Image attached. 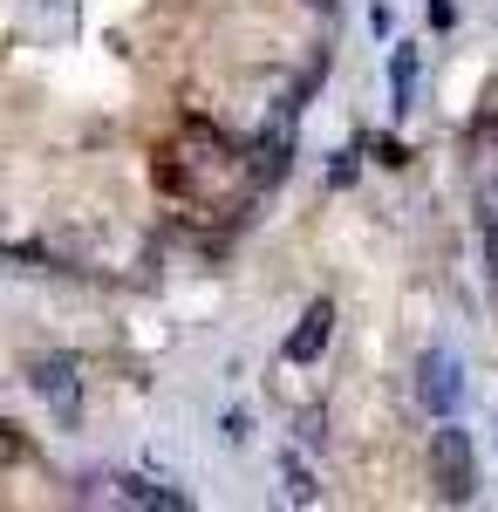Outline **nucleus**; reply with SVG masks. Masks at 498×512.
<instances>
[{
	"mask_svg": "<svg viewBox=\"0 0 498 512\" xmlns=\"http://www.w3.org/2000/svg\"><path fill=\"white\" fill-rule=\"evenodd\" d=\"M157 178H164V192H178V198H205L212 185L232 178V144L219 137V130L192 123V130H178V144L164 151Z\"/></svg>",
	"mask_w": 498,
	"mask_h": 512,
	"instance_id": "nucleus-1",
	"label": "nucleus"
},
{
	"mask_svg": "<svg viewBox=\"0 0 498 512\" xmlns=\"http://www.w3.org/2000/svg\"><path fill=\"white\" fill-rule=\"evenodd\" d=\"M430 485H437V499H444V506H464V499L478 492L471 437H464L451 417H437V431H430Z\"/></svg>",
	"mask_w": 498,
	"mask_h": 512,
	"instance_id": "nucleus-2",
	"label": "nucleus"
},
{
	"mask_svg": "<svg viewBox=\"0 0 498 512\" xmlns=\"http://www.w3.org/2000/svg\"><path fill=\"white\" fill-rule=\"evenodd\" d=\"M28 383H35V396L62 417V424H76V417H82V369L69 362V355H41L35 369H28Z\"/></svg>",
	"mask_w": 498,
	"mask_h": 512,
	"instance_id": "nucleus-3",
	"label": "nucleus"
},
{
	"mask_svg": "<svg viewBox=\"0 0 498 512\" xmlns=\"http://www.w3.org/2000/svg\"><path fill=\"white\" fill-rule=\"evenodd\" d=\"M417 396H423V410H430V417H451V410H458V396H464L458 355H444V349L423 355V362H417Z\"/></svg>",
	"mask_w": 498,
	"mask_h": 512,
	"instance_id": "nucleus-4",
	"label": "nucleus"
},
{
	"mask_svg": "<svg viewBox=\"0 0 498 512\" xmlns=\"http://www.w3.org/2000/svg\"><path fill=\"white\" fill-rule=\"evenodd\" d=\"M335 342V301H314L301 321H294V335H287V362H321V349Z\"/></svg>",
	"mask_w": 498,
	"mask_h": 512,
	"instance_id": "nucleus-5",
	"label": "nucleus"
},
{
	"mask_svg": "<svg viewBox=\"0 0 498 512\" xmlns=\"http://www.w3.org/2000/svg\"><path fill=\"white\" fill-rule=\"evenodd\" d=\"M116 485V499L123 506H164V512H185V492H171L164 478H137V472H123V478H110Z\"/></svg>",
	"mask_w": 498,
	"mask_h": 512,
	"instance_id": "nucleus-6",
	"label": "nucleus"
},
{
	"mask_svg": "<svg viewBox=\"0 0 498 512\" xmlns=\"http://www.w3.org/2000/svg\"><path fill=\"white\" fill-rule=\"evenodd\" d=\"M287 499H294V506H314V478H307L301 458H287Z\"/></svg>",
	"mask_w": 498,
	"mask_h": 512,
	"instance_id": "nucleus-7",
	"label": "nucleus"
},
{
	"mask_svg": "<svg viewBox=\"0 0 498 512\" xmlns=\"http://www.w3.org/2000/svg\"><path fill=\"white\" fill-rule=\"evenodd\" d=\"M478 212H485V233H498V171L478 178Z\"/></svg>",
	"mask_w": 498,
	"mask_h": 512,
	"instance_id": "nucleus-8",
	"label": "nucleus"
},
{
	"mask_svg": "<svg viewBox=\"0 0 498 512\" xmlns=\"http://www.w3.org/2000/svg\"><path fill=\"white\" fill-rule=\"evenodd\" d=\"M410 82H417V55L403 48V55H396V110L410 103Z\"/></svg>",
	"mask_w": 498,
	"mask_h": 512,
	"instance_id": "nucleus-9",
	"label": "nucleus"
},
{
	"mask_svg": "<svg viewBox=\"0 0 498 512\" xmlns=\"http://www.w3.org/2000/svg\"><path fill=\"white\" fill-rule=\"evenodd\" d=\"M485 280H492V294H498V233L485 239Z\"/></svg>",
	"mask_w": 498,
	"mask_h": 512,
	"instance_id": "nucleus-10",
	"label": "nucleus"
},
{
	"mask_svg": "<svg viewBox=\"0 0 498 512\" xmlns=\"http://www.w3.org/2000/svg\"><path fill=\"white\" fill-rule=\"evenodd\" d=\"M307 7H335V0H307Z\"/></svg>",
	"mask_w": 498,
	"mask_h": 512,
	"instance_id": "nucleus-11",
	"label": "nucleus"
}]
</instances>
